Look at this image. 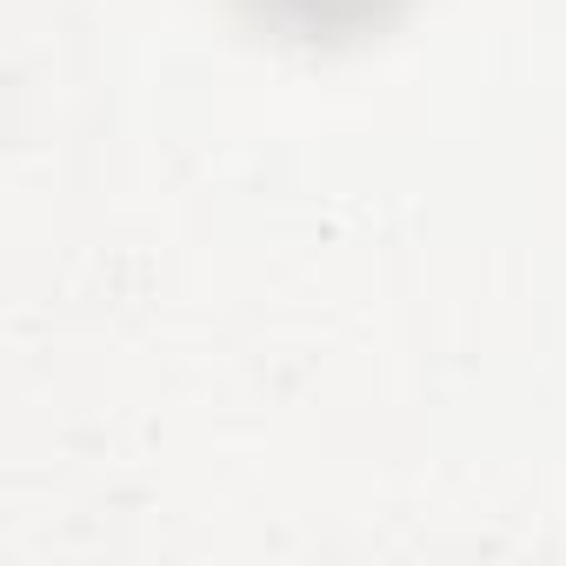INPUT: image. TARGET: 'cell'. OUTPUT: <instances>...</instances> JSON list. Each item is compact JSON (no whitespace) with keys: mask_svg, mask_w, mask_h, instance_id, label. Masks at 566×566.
Instances as JSON below:
<instances>
[{"mask_svg":"<svg viewBox=\"0 0 566 566\" xmlns=\"http://www.w3.org/2000/svg\"><path fill=\"white\" fill-rule=\"evenodd\" d=\"M394 0H247V14L287 28V34H307V41H334V34H354L367 21H380Z\"/></svg>","mask_w":566,"mask_h":566,"instance_id":"obj_1","label":"cell"}]
</instances>
